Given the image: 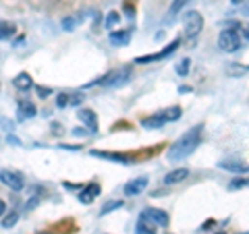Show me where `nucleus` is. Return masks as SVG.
<instances>
[{
    "mask_svg": "<svg viewBox=\"0 0 249 234\" xmlns=\"http://www.w3.org/2000/svg\"><path fill=\"white\" fill-rule=\"evenodd\" d=\"M201 133H204V124H197V127L185 131L183 135L175 141V145L170 147L168 160L181 162V160H185V158H189V155L197 150V145L201 143Z\"/></svg>",
    "mask_w": 249,
    "mask_h": 234,
    "instance_id": "f257e3e1",
    "label": "nucleus"
},
{
    "mask_svg": "<svg viewBox=\"0 0 249 234\" xmlns=\"http://www.w3.org/2000/svg\"><path fill=\"white\" fill-rule=\"evenodd\" d=\"M183 29H185V37L189 42L197 40V35L201 33V29H204V17H201L197 11H189L183 19Z\"/></svg>",
    "mask_w": 249,
    "mask_h": 234,
    "instance_id": "f03ea898",
    "label": "nucleus"
},
{
    "mask_svg": "<svg viewBox=\"0 0 249 234\" xmlns=\"http://www.w3.org/2000/svg\"><path fill=\"white\" fill-rule=\"evenodd\" d=\"M218 48L224 54H232L241 48V31L237 29H224L218 35Z\"/></svg>",
    "mask_w": 249,
    "mask_h": 234,
    "instance_id": "7ed1b4c3",
    "label": "nucleus"
},
{
    "mask_svg": "<svg viewBox=\"0 0 249 234\" xmlns=\"http://www.w3.org/2000/svg\"><path fill=\"white\" fill-rule=\"evenodd\" d=\"M131 77V67H124V68H119V71H112L108 73L106 77H102L100 81H96L93 85H106V87H119L123 85Z\"/></svg>",
    "mask_w": 249,
    "mask_h": 234,
    "instance_id": "20e7f679",
    "label": "nucleus"
},
{
    "mask_svg": "<svg viewBox=\"0 0 249 234\" xmlns=\"http://www.w3.org/2000/svg\"><path fill=\"white\" fill-rule=\"evenodd\" d=\"M0 181L15 193L23 191V186H25V178H23V174L13 172V170H2V172H0Z\"/></svg>",
    "mask_w": 249,
    "mask_h": 234,
    "instance_id": "39448f33",
    "label": "nucleus"
},
{
    "mask_svg": "<svg viewBox=\"0 0 249 234\" xmlns=\"http://www.w3.org/2000/svg\"><path fill=\"white\" fill-rule=\"evenodd\" d=\"M142 216L145 217V220H150L154 226H160V228H166L168 222H170L168 214L164 212V209H158V207H147V209H143Z\"/></svg>",
    "mask_w": 249,
    "mask_h": 234,
    "instance_id": "423d86ee",
    "label": "nucleus"
},
{
    "mask_svg": "<svg viewBox=\"0 0 249 234\" xmlns=\"http://www.w3.org/2000/svg\"><path fill=\"white\" fill-rule=\"evenodd\" d=\"M178 44H181V40H177L175 42H170L168 46L162 52H158V54H152V56H142V58H137V62H154V60H162V58H166V56H170V54H173L177 48H178Z\"/></svg>",
    "mask_w": 249,
    "mask_h": 234,
    "instance_id": "0eeeda50",
    "label": "nucleus"
},
{
    "mask_svg": "<svg viewBox=\"0 0 249 234\" xmlns=\"http://www.w3.org/2000/svg\"><path fill=\"white\" fill-rule=\"evenodd\" d=\"M147 184V178L142 176V178H133L131 183L124 184V195H129V197H133V195H139Z\"/></svg>",
    "mask_w": 249,
    "mask_h": 234,
    "instance_id": "6e6552de",
    "label": "nucleus"
},
{
    "mask_svg": "<svg viewBox=\"0 0 249 234\" xmlns=\"http://www.w3.org/2000/svg\"><path fill=\"white\" fill-rule=\"evenodd\" d=\"M79 120H81L89 131H93V133L98 131V118H96V112H93V110H88V108L79 110Z\"/></svg>",
    "mask_w": 249,
    "mask_h": 234,
    "instance_id": "1a4fd4ad",
    "label": "nucleus"
},
{
    "mask_svg": "<svg viewBox=\"0 0 249 234\" xmlns=\"http://www.w3.org/2000/svg\"><path fill=\"white\" fill-rule=\"evenodd\" d=\"M189 176V170L187 168H177V170H170V172L164 176V184H178L181 181H185V178Z\"/></svg>",
    "mask_w": 249,
    "mask_h": 234,
    "instance_id": "9d476101",
    "label": "nucleus"
},
{
    "mask_svg": "<svg viewBox=\"0 0 249 234\" xmlns=\"http://www.w3.org/2000/svg\"><path fill=\"white\" fill-rule=\"evenodd\" d=\"M98 195H100V184H88L79 193V201H81V203H91V201L96 199Z\"/></svg>",
    "mask_w": 249,
    "mask_h": 234,
    "instance_id": "9b49d317",
    "label": "nucleus"
},
{
    "mask_svg": "<svg viewBox=\"0 0 249 234\" xmlns=\"http://www.w3.org/2000/svg\"><path fill=\"white\" fill-rule=\"evenodd\" d=\"M160 114H162V118H164V122H175V120L181 118L183 110L178 106H170V108H166V110H162Z\"/></svg>",
    "mask_w": 249,
    "mask_h": 234,
    "instance_id": "f8f14e48",
    "label": "nucleus"
},
{
    "mask_svg": "<svg viewBox=\"0 0 249 234\" xmlns=\"http://www.w3.org/2000/svg\"><path fill=\"white\" fill-rule=\"evenodd\" d=\"M13 85H15L17 89H31L34 81H31V77H29L27 73H19V75L13 79Z\"/></svg>",
    "mask_w": 249,
    "mask_h": 234,
    "instance_id": "ddd939ff",
    "label": "nucleus"
},
{
    "mask_svg": "<svg viewBox=\"0 0 249 234\" xmlns=\"http://www.w3.org/2000/svg\"><path fill=\"white\" fill-rule=\"evenodd\" d=\"M142 124L145 129H160L162 124H166V122H164V118H162V114H154V116H147V118H143Z\"/></svg>",
    "mask_w": 249,
    "mask_h": 234,
    "instance_id": "4468645a",
    "label": "nucleus"
},
{
    "mask_svg": "<svg viewBox=\"0 0 249 234\" xmlns=\"http://www.w3.org/2000/svg\"><path fill=\"white\" fill-rule=\"evenodd\" d=\"M137 234H156V226L145 220L143 216H139V222H137Z\"/></svg>",
    "mask_w": 249,
    "mask_h": 234,
    "instance_id": "2eb2a0df",
    "label": "nucleus"
},
{
    "mask_svg": "<svg viewBox=\"0 0 249 234\" xmlns=\"http://www.w3.org/2000/svg\"><path fill=\"white\" fill-rule=\"evenodd\" d=\"M129 31H112L110 33V44L112 46H124V44H129Z\"/></svg>",
    "mask_w": 249,
    "mask_h": 234,
    "instance_id": "dca6fc26",
    "label": "nucleus"
},
{
    "mask_svg": "<svg viewBox=\"0 0 249 234\" xmlns=\"http://www.w3.org/2000/svg\"><path fill=\"white\" fill-rule=\"evenodd\" d=\"M19 116L21 118L23 116H25V118H34L36 116V106L31 102H19Z\"/></svg>",
    "mask_w": 249,
    "mask_h": 234,
    "instance_id": "f3484780",
    "label": "nucleus"
},
{
    "mask_svg": "<svg viewBox=\"0 0 249 234\" xmlns=\"http://www.w3.org/2000/svg\"><path fill=\"white\" fill-rule=\"evenodd\" d=\"M187 2H189V0H175V2H173V4H170V9H168V13H166V23H168V21H173V17H175V15H177L178 11H181V9H183V6H185Z\"/></svg>",
    "mask_w": 249,
    "mask_h": 234,
    "instance_id": "a211bd4d",
    "label": "nucleus"
},
{
    "mask_svg": "<svg viewBox=\"0 0 249 234\" xmlns=\"http://www.w3.org/2000/svg\"><path fill=\"white\" fill-rule=\"evenodd\" d=\"M13 33H15V25H13V23L0 21V40H6V37H11Z\"/></svg>",
    "mask_w": 249,
    "mask_h": 234,
    "instance_id": "6ab92c4d",
    "label": "nucleus"
},
{
    "mask_svg": "<svg viewBox=\"0 0 249 234\" xmlns=\"http://www.w3.org/2000/svg\"><path fill=\"white\" fill-rule=\"evenodd\" d=\"M229 189H231V191H237V189H249V178H235V181H231Z\"/></svg>",
    "mask_w": 249,
    "mask_h": 234,
    "instance_id": "aec40b11",
    "label": "nucleus"
},
{
    "mask_svg": "<svg viewBox=\"0 0 249 234\" xmlns=\"http://www.w3.org/2000/svg\"><path fill=\"white\" fill-rule=\"evenodd\" d=\"M93 153L106 160H114V162H131V158H127V155H114V153H102V151H93Z\"/></svg>",
    "mask_w": 249,
    "mask_h": 234,
    "instance_id": "412c9836",
    "label": "nucleus"
},
{
    "mask_svg": "<svg viewBox=\"0 0 249 234\" xmlns=\"http://www.w3.org/2000/svg\"><path fill=\"white\" fill-rule=\"evenodd\" d=\"M189 65H191V60L189 58H183L181 65H178V68H177V73L181 75V77H185L187 73H189Z\"/></svg>",
    "mask_w": 249,
    "mask_h": 234,
    "instance_id": "4be33fe9",
    "label": "nucleus"
},
{
    "mask_svg": "<svg viewBox=\"0 0 249 234\" xmlns=\"http://www.w3.org/2000/svg\"><path fill=\"white\" fill-rule=\"evenodd\" d=\"M119 13H108V17H106V27H114L116 23H119Z\"/></svg>",
    "mask_w": 249,
    "mask_h": 234,
    "instance_id": "5701e85b",
    "label": "nucleus"
},
{
    "mask_svg": "<svg viewBox=\"0 0 249 234\" xmlns=\"http://www.w3.org/2000/svg\"><path fill=\"white\" fill-rule=\"evenodd\" d=\"M121 205H123V201H114V203L104 205V207H102V216L108 214V212H112V209H116V207H121Z\"/></svg>",
    "mask_w": 249,
    "mask_h": 234,
    "instance_id": "b1692460",
    "label": "nucleus"
},
{
    "mask_svg": "<svg viewBox=\"0 0 249 234\" xmlns=\"http://www.w3.org/2000/svg\"><path fill=\"white\" fill-rule=\"evenodd\" d=\"M15 222H17V214H11V216L6 217L4 222H2V226H4V228H11V226H13Z\"/></svg>",
    "mask_w": 249,
    "mask_h": 234,
    "instance_id": "393cba45",
    "label": "nucleus"
},
{
    "mask_svg": "<svg viewBox=\"0 0 249 234\" xmlns=\"http://www.w3.org/2000/svg\"><path fill=\"white\" fill-rule=\"evenodd\" d=\"M67 100H69V96H65V93H62V96L58 98V106H67Z\"/></svg>",
    "mask_w": 249,
    "mask_h": 234,
    "instance_id": "a878e982",
    "label": "nucleus"
},
{
    "mask_svg": "<svg viewBox=\"0 0 249 234\" xmlns=\"http://www.w3.org/2000/svg\"><path fill=\"white\" fill-rule=\"evenodd\" d=\"M4 212H6V203L0 199V216H4Z\"/></svg>",
    "mask_w": 249,
    "mask_h": 234,
    "instance_id": "bb28decb",
    "label": "nucleus"
},
{
    "mask_svg": "<svg viewBox=\"0 0 249 234\" xmlns=\"http://www.w3.org/2000/svg\"><path fill=\"white\" fill-rule=\"evenodd\" d=\"M232 4H241V2H245V0H231Z\"/></svg>",
    "mask_w": 249,
    "mask_h": 234,
    "instance_id": "cd10ccee",
    "label": "nucleus"
},
{
    "mask_svg": "<svg viewBox=\"0 0 249 234\" xmlns=\"http://www.w3.org/2000/svg\"><path fill=\"white\" fill-rule=\"evenodd\" d=\"M243 31H245V33H247V40H249V27H245Z\"/></svg>",
    "mask_w": 249,
    "mask_h": 234,
    "instance_id": "c85d7f7f",
    "label": "nucleus"
},
{
    "mask_svg": "<svg viewBox=\"0 0 249 234\" xmlns=\"http://www.w3.org/2000/svg\"><path fill=\"white\" fill-rule=\"evenodd\" d=\"M216 234H227V232H216Z\"/></svg>",
    "mask_w": 249,
    "mask_h": 234,
    "instance_id": "c756f323",
    "label": "nucleus"
},
{
    "mask_svg": "<svg viewBox=\"0 0 249 234\" xmlns=\"http://www.w3.org/2000/svg\"><path fill=\"white\" fill-rule=\"evenodd\" d=\"M245 234H249V232H245Z\"/></svg>",
    "mask_w": 249,
    "mask_h": 234,
    "instance_id": "7c9ffc66",
    "label": "nucleus"
}]
</instances>
